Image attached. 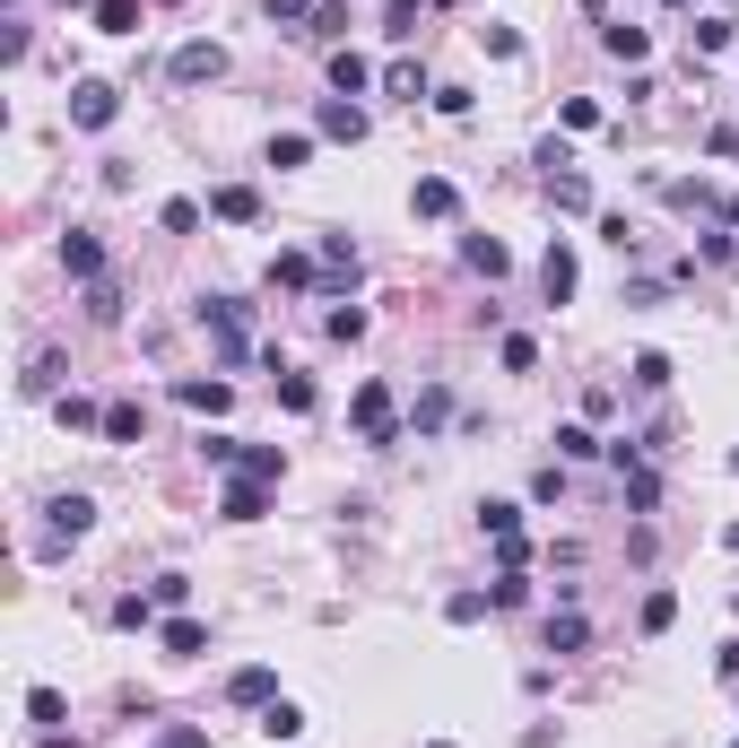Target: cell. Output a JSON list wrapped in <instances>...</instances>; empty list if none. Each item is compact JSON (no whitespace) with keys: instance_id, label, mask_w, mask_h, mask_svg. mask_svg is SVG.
<instances>
[{"instance_id":"6da1fadb","label":"cell","mask_w":739,"mask_h":748,"mask_svg":"<svg viewBox=\"0 0 739 748\" xmlns=\"http://www.w3.org/2000/svg\"><path fill=\"white\" fill-rule=\"evenodd\" d=\"M349 418H357V435H366V444H400V400H391V383H357Z\"/></svg>"},{"instance_id":"7a4b0ae2","label":"cell","mask_w":739,"mask_h":748,"mask_svg":"<svg viewBox=\"0 0 739 748\" xmlns=\"http://www.w3.org/2000/svg\"><path fill=\"white\" fill-rule=\"evenodd\" d=\"M201 331L218 340V358H245V349H252V305H236V296H209V305H201Z\"/></svg>"},{"instance_id":"3957f363","label":"cell","mask_w":739,"mask_h":748,"mask_svg":"<svg viewBox=\"0 0 739 748\" xmlns=\"http://www.w3.org/2000/svg\"><path fill=\"white\" fill-rule=\"evenodd\" d=\"M114 114H123V88H105V79H79L70 88V123L79 131H105Z\"/></svg>"},{"instance_id":"277c9868","label":"cell","mask_w":739,"mask_h":748,"mask_svg":"<svg viewBox=\"0 0 739 748\" xmlns=\"http://www.w3.org/2000/svg\"><path fill=\"white\" fill-rule=\"evenodd\" d=\"M44 513H53V531H44V548H61V540H79V531L96 522V505L79 497V488H70V497H53V505H44Z\"/></svg>"},{"instance_id":"5b68a950","label":"cell","mask_w":739,"mask_h":748,"mask_svg":"<svg viewBox=\"0 0 739 748\" xmlns=\"http://www.w3.org/2000/svg\"><path fill=\"white\" fill-rule=\"evenodd\" d=\"M61 270H70V279H105V245H96V227H70V236H61Z\"/></svg>"},{"instance_id":"8992f818","label":"cell","mask_w":739,"mask_h":748,"mask_svg":"<svg viewBox=\"0 0 739 748\" xmlns=\"http://www.w3.org/2000/svg\"><path fill=\"white\" fill-rule=\"evenodd\" d=\"M174 79H183V88H209V79H227V53H218V44H183V53H174Z\"/></svg>"},{"instance_id":"52a82bcc","label":"cell","mask_w":739,"mask_h":748,"mask_svg":"<svg viewBox=\"0 0 739 748\" xmlns=\"http://www.w3.org/2000/svg\"><path fill=\"white\" fill-rule=\"evenodd\" d=\"M314 131H322V139H366V105H349V97H322Z\"/></svg>"},{"instance_id":"ba28073f","label":"cell","mask_w":739,"mask_h":748,"mask_svg":"<svg viewBox=\"0 0 739 748\" xmlns=\"http://www.w3.org/2000/svg\"><path fill=\"white\" fill-rule=\"evenodd\" d=\"M174 400H183V409H201V418H218V409H227L236 392H227L218 374H183V383H174Z\"/></svg>"},{"instance_id":"9c48e42d","label":"cell","mask_w":739,"mask_h":748,"mask_svg":"<svg viewBox=\"0 0 739 748\" xmlns=\"http://www.w3.org/2000/svg\"><path fill=\"white\" fill-rule=\"evenodd\" d=\"M539 287H548V305H566V296H575V252H566V245L539 252Z\"/></svg>"},{"instance_id":"30bf717a","label":"cell","mask_w":739,"mask_h":748,"mask_svg":"<svg viewBox=\"0 0 739 748\" xmlns=\"http://www.w3.org/2000/svg\"><path fill=\"white\" fill-rule=\"evenodd\" d=\"M209 218H236V227H245V218H261V192H252V183H218V192H209Z\"/></svg>"},{"instance_id":"8fae6325","label":"cell","mask_w":739,"mask_h":748,"mask_svg":"<svg viewBox=\"0 0 739 748\" xmlns=\"http://www.w3.org/2000/svg\"><path fill=\"white\" fill-rule=\"evenodd\" d=\"M601 53H610V61H644V53H652V35H644V26H626V18H610V26H601Z\"/></svg>"},{"instance_id":"7c38bea8","label":"cell","mask_w":739,"mask_h":748,"mask_svg":"<svg viewBox=\"0 0 739 748\" xmlns=\"http://www.w3.org/2000/svg\"><path fill=\"white\" fill-rule=\"evenodd\" d=\"M592 644V619L583 610H548V653H583Z\"/></svg>"},{"instance_id":"4fadbf2b","label":"cell","mask_w":739,"mask_h":748,"mask_svg":"<svg viewBox=\"0 0 739 748\" xmlns=\"http://www.w3.org/2000/svg\"><path fill=\"white\" fill-rule=\"evenodd\" d=\"M409 209H418V218H453V209H462V192H453L444 174H427V183L409 192Z\"/></svg>"},{"instance_id":"5bb4252c","label":"cell","mask_w":739,"mask_h":748,"mask_svg":"<svg viewBox=\"0 0 739 748\" xmlns=\"http://www.w3.org/2000/svg\"><path fill=\"white\" fill-rule=\"evenodd\" d=\"M261 488H270V479H252V471H245V479H227V497H218V505H227V522H261Z\"/></svg>"},{"instance_id":"9a60e30c","label":"cell","mask_w":739,"mask_h":748,"mask_svg":"<svg viewBox=\"0 0 739 748\" xmlns=\"http://www.w3.org/2000/svg\"><path fill=\"white\" fill-rule=\"evenodd\" d=\"M331 88H340V97H357V88H374V61L340 44V53H331Z\"/></svg>"},{"instance_id":"2e32d148","label":"cell","mask_w":739,"mask_h":748,"mask_svg":"<svg viewBox=\"0 0 739 748\" xmlns=\"http://www.w3.org/2000/svg\"><path fill=\"white\" fill-rule=\"evenodd\" d=\"M157 644H166L174 661H192V653L209 644V626H201V619H166V626H157Z\"/></svg>"},{"instance_id":"e0dca14e","label":"cell","mask_w":739,"mask_h":748,"mask_svg":"<svg viewBox=\"0 0 739 748\" xmlns=\"http://www.w3.org/2000/svg\"><path fill=\"white\" fill-rule=\"evenodd\" d=\"M227 696H236V705H278V679L252 661V670H236V679H227Z\"/></svg>"},{"instance_id":"ac0fdd59","label":"cell","mask_w":739,"mask_h":748,"mask_svg":"<svg viewBox=\"0 0 739 748\" xmlns=\"http://www.w3.org/2000/svg\"><path fill=\"white\" fill-rule=\"evenodd\" d=\"M548 201H557L566 218H583V209H592V183H583V174H548Z\"/></svg>"},{"instance_id":"d6986e66","label":"cell","mask_w":739,"mask_h":748,"mask_svg":"<svg viewBox=\"0 0 739 748\" xmlns=\"http://www.w3.org/2000/svg\"><path fill=\"white\" fill-rule=\"evenodd\" d=\"M26 723H44V732H61V723H70V705H61V688H26Z\"/></svg>"},{"instance_id":"ffe728a7","label":"cell","mask_w":739,"mask_h":748,"mask_svg":"<svg viewBox=\"0 0 739 748\" xmlns=\"http://www.w3.org/2000/svg\"><path fill=\"white\" fill-rule=\"evenodd\" d=\"M88 18H96L105 35H139V0H96Z\"/></svg>"},{"instance_id":"44dd1931","label":"cell","mask_w":739,"mask_h":748,"mask_svg":"<svg viewBox=\"0 0 739 748\" xmlns=\"http://www.w3.org/2000/svg\"><path fill=\"white\" fill-rule=\"evenodd\" d=\"M139 427H148L139 400H114V409H105V444H139Z\"/></svg>"},{"instance_id":"7402d4cb","label":"cell","mask_w":739,"mask_h":748,"mask_svg":"<svg viewBox=\"0 0 739 748\" xmlns=\"http://www.w3.org/2000/svg\"><path fill=\"white\" fill-rule=\"evenodd\" d=\"M462 261H470V270H488V279H504V270H513V261H504V245H496V236H470V245H462Z\"/></svg>"},{"instance_id":"603a6c76","label":"cell","mask_w":739,"mask_h":748,"mask_svg":"<svg viewBox=\"0 0 739 748\" xmlns=\"http://www.w3.org/2000/svg\"><path fill=\"white\" fill-rule=\"evenodd\" d=\"M88 314H96V322H123V287H114V279H88Z\"/></svg>"},{"instance_id":"cb8c5ba5","label":"cell","mask_w":739,"mask_h":748,"mask_svg":"<svg viewBox=\"0 0 739 748\" xmlns=\"http://www.w3.org/2000/svg\"><path fill=\"white\" fill-rule=\"evenodd\" d=\"M557 453H566V462H592V453H610V444H601L592 427H557Z\"/></svg>"},{"instance_id":"d4e9b609","label":"cell","mask_w":739,"mask_h":748,"mask_svg":"<svg viewBox=\"0 0 739 748\" xmlns=\"http://www.w3.org/2000/svg\"><path fill=\"white\" fill-rule=\"evenodd\" d=\"M261 732H270V740H296V732H305V714L278 696V705H261Z\"/></svg>"},{"instance_id":"484cf974","label":"cell","mask_w":739,"mask_h":748,"mask_svg":"<svg viewBox=\"0 0 739 748\" xmlns=\"http://www.w3.org/2000/svg\"><path fill=\"white\" fill-rule=\"evenodd\" d=\"M278 400H287V409H296V418H305V409H314V400H322V392H314V374H287V366H278Z\"/></svg>"},{"instance_id":"4316f807","label":"cell","mask_w":739,"mask_h":748,"mask_svg":"<svg viewBox=\"0 0 739 748\" xmlns=\"http://www.w3.org/2000/svg\"><path fill=\"white\" fill-rule=\"evenodd\" d=\"M322 270H331V279H349V287H357V245H349V236H331V245H322Z\"/></svg>"},{"instance_id":"83f0119b","label":"cell","mask_w":739,"mask_h":748,"mask_svg":"<svg viewBox=\"0 0 739 748\" xmlns=\"http://www.w3.org/2000/svg\"><path fill=\"white\" fill-rule=\"evenodd\" d=\"M626 505H635V513H652V505H661V479H652V471H644V462H635V471H626Z\"/></svg>"},{"instance_id":"f1b7e54d","label":"cell","mask_w":739,"mask_h":748,"mask_svg":"<svg viewBox=\"0 0 739 748\" xmlns=\"http://www.w3.org/2000/svg\"><path fill=\"white\" fill-rule=\"evenodd\" d=\"M488 610H496L488 592H453V601H444V619H453V626H479Z\"/></svg>"},{"instance_id":"f546056e","label":"cell","mask_w":739,"mask_h":748,"mask_svg":"<svg viewBox=\"0 0 739 748\" xmlns=\"http://www.w3.org/2000/svg\"><path fill=\"white\" fill-rule=\"evenodd\" d=\"M305 157H314L305 131H278V139H270V166H305Z\"/></svg>"},{"instance_id":"4dcf8cb0","label":"cell","mask_w":739,"mask_h":748,"mask_svg":"<svg viewBox=\"0 0 739 748\" xmlns=\"http://www.w3.org/2000/svg\"><path fill=\"white\" fill-rule=\"evenodd\" d=\"M157 227H166V236H192V227H201V201H166Z\"/></svg>"},{"instance_id":"1f68e13d","label":"cell","mask_w":739,"mask_h":748,"mask_svg":"<svg viewBox=\"0 0 739 748\" xmlns=\"http://www.w3.org/2000/svg\"><path fill=\"white\" fill-rule=\"evenodd\" d=\"M270 279H278V287H314V261H305V252H278Z\"/></svg>"},{"instance_id":"d6a6232c","label":"cell","mask_w":739,"mask_h":748,"mask_svg":"<svg viewBox=\"0 0 739 748\" xmlns=\"http://www.w3.org/2000/svg\"><path fill=\"white\" fill-rule=\"evenodd\" d=\"M453 418V392H418V435H435Z\"/></svg>"},{"instance_id":"836d02e7","label":"cell","mask_w":739,"mask_h":748,"mask_svg":"<svg viewBox=\"0 0 739 748\" xmlns=\"http://www.w3.org/2000/svg\"><path fill=\"white\" fill-rule=\"evenodd\" d=\"M670 619H679V592H644V635H661Z\"/></svg>"},{"instance_id":"e575fe53","label":"cell","mask_w":739,"mask_h":748,"mask_svg":"<svg viewBox=\"0 0 739 748\" xmlns=\"http://www.w3.org/2000/svg\"><path fill=\"white\" fill-rule=\"evenodd\" d=\"M479 522H488L496 540H504V531H522V505H504V497H488V505H479Z\"/></svg>"},{"instance_id":"d590c367","label":"cell","mask_w":739,"mask_h":748,"mask_svg":"<svg viewBox=\"0 0 739 748\" xmlns=\"http://www.w3.org/2000/svg\"><path fill=\"white\" fill-rule=\"evenodd\" d=\"M61 427H105V409H96V400H79V392H61Z\"/></svg>"},{"instance_id":"8d00e7d4","label":"cell","mask_w":739,"mask_h":748,"mask_svg":"<svg viewBox=\"0 0 739 748\" xmlns=\"http://www.w3.org/2000/svg\"><path fill=\"white\" fill-rule=\"evenodd\" d=\"M731 35H739L731 18H696V53H723V44H731Z\"/></svg>"},{"instance_id":"74e56055","label":"cell","mask_w":739,"mask_h":748,"mask_svg":"<svg viewBox=\"0 0 739 748\" xmlns=\"http://www.w3.org/2000/svg\"><path fill=\"white\" fill-rule=\"evenodd\" d=\"M488 601H496V610H522V601H531V583H522V575H496Z\"/></svg>"},{"instance_id":"f35d334b","label":"cell","mask_w":739,"mask_h":748,"mask_svg":"<svg viewBox=\"0 0 739 748\" xmlns=\"http://www.w3.org/2000/svg\"><path fill=\"white\" fill-rule=\"evenodd\" d=\"M236 471H252V479H278V471H287V462H278V453H270V444H245V462H236Z\"/></svg>"},{"instance_id":"ab89813d","label":"cell","mask_w":739,"mask_h":748,"mask_svg":"<svg viewBox=\"0 0 739 748\" xmlns=\"http://www.w3.org/2000/svg\"><path fill=\"white\" fill-rule=\"evenodd\" d=\"M635 383H644V392H661V383H670V358H661V349H644V358H635Z\"/></svg>"},{"instance_id":"60d3db41","label":"cell","mask_w":739,"mask_h":748,"mask_svg":"<svg viewBox=\"0 0 739 748\" xmlns=\"http://www.w3.org/2000/svg\"><path fill=\"white\" fill-rule=\"evenodd\" d=\"M157 619V601H139V592H123V601H114V626H148Z\"/></svg>"},{"instance_id":"b9f144b4","label":"cell","mask_w":739,"mask_h":748,"mask_svg":"<svg viewBox=\"0 0 739 748\" xmlns=\"http://www.w3.org/2000/svg\"><path fill=\"white\" fill-rule=\"evenodd\" d=\"M305 35H322V44H340V35H349V9H314V26H305Z\"/></svg>"},{"instance_id":"7bdbcfd3","label":"cell","mask_w":739,"mask_h":748,"mask_svg":"<svg viewBox=\"0 0 739 748\" xmlns=\"http://www.w3.org/2000/svg\"><path fill=\"white\" fill-rule=\"evenodd\" d=\"M383 97H409V105H418V70H409V61H391V70H383Z\"/></svg>"},{"instance_id":"ee69618b","label":"cell","mask_w":739,"mask_h":748,"mask_svg":"<svg viewBox=\"0 0 739 748\" xmlns=\"http://www.w3.org/2000/svg\"><path fill=\"white\" fill-rule=\"evenodd\" d=\"M148 601H157V610H183V601H192V583H183V575H157V592H148Z\"/></svg>"},{"instance_id":"f6af8a7d","label":"cell","mask_w":739,"mask_h":748,"mask_svg":"<svg viewBox=\"0 0 739 748\" xmlns=\"http://www.w3.org/2000/svg\"><path fill=\"white\" fill-rule=\"evenodd\" d=\"M504 366H513V374H531V366H539V349H531L522 331H504Z\"/></svg>"},{"instance_id":"bcb514c9","label":"cell","mask_w":739,"mask_h":748,"mask_svg":"<svg viewBox=\"0 0 739 748\" xmlns=\"http://www.w3.org/2000/svg\"><path fill=\"white\" fill-rule=\"evenodd\" d=\"M566 497V471H557V462H548V471H539V479H531V505H557Z\"/></svg>"},{"instance_id":"7dc6e473","label":"cell","mask_w":739,"mask_h":748,"mask_svg":"<svg viewBox=\"0 0 739 748\" xmlns=\"http://www.w3.org/2000/svg\"><path fill=\"white\" fill-rule=\"evenodd\" d=\"M53 374H61V358H53V349H35V366H26V392H53Z\"/></svg>"},{"instance_id":"c3c4849f","label":"cell","mask_w":739,"mask_h":748,"mask_svg":"<svg viewBox=\"0 0 739 748\" xmlns=\"http://www.w3.org/2000/svg\"><path fill=\"white\" fill-rule=\"evenodd\" d=\"M157 748H209V732H201V723H174V732H166Z\"/></svg>"},{"instance_id":"681fc988","label":"cell","mask_w":739,"mask_h":748,"mask_svg":"<svg viewBox=\"0 0 739 748\" xmlns=\"http://www.w3.org/2000/svg\"><path fill=\"white\" fill-rule=\"evenodd\" d=\"M270 18H278V26H296V18H314V0H270Z\"/></svg>"},{"instance_id":"f907efd6","label":"cell","mask_w":739,"mask_h":748,"mask_svg":"<svg viewBox=\"0 0 739 748\" xmlns=\"http://www.w3.org/2000/svg\"><path fill=\"white\" fill-rule=\"evenodd\" d=\"M409 18H418V0H391V26L383 35H409Z\"/></svg>"},{"instance_id":"816d5d0a","label":"cell","mask_w":739,"mask_h":748,"mask_svg":"<svg viewBox=\"0 0 739 748\" xmlns=\"http://www.w3.org/2000/svg\"><path fill=\"white\" fill-rule=\"evenodd\" d=\"M714 670H723V679H739V635L723 644V661H714Z\"/></svg>"},{"instance_id":"f5cc1de1","label":"cell","mask_w":739,"mask_h":748,"mask_svg":"<svg viewBox=\"0 0 739 748\" xmlns=\"http://www.w3.org/2000/svg\"><path fill=\"white\" fill-rule=\"evenodd\" d=\"M44 748H70V740H61V732H53V740H44Z\"/></svg>"},{"instance_id":"db71d44e","label":"cell","mask_w":739,"mask_h":748,"mask_svg":"<svg viewBox=\"0 0 739 748\" xmlns=\"http://www.w3.org/2000/svg\"><path fill=\"white\" fill-rule=\"evenodd\" d=\"M70 9H96V0H70Z\"/></svg>"},{"instance_id":"11a10c76","label":"cell","mask_w":739,"mask_h":748,"mask_svg":"<svg viewBox=\"0 0 739 748\" xmlns=\"http://www.w3.org/2000/svg\"><path fill=\"white\" fill-rule=\"evenodd\" d=\"M670 9H687V0H670Z\"/></svg>"},{"instance_id":"9f6ffc18","label":"cell","mask_w":739,"mask_h":748,"mask_svg":"<svg viewBox=\"0 0 739 748\" xmlns=\"http://www.w3.org/2000/svg\"><path fill=\"white\" fill-rule=\"evenodd\" d=\"M435 748H453V740H435Z\"/></svg>"},{"instance_id":"6f0895ef","label":"cell","mask_w":739,"mask_h":748,"mask_svg":"<svg viewBox=\"0 0 739 748\" xmlns=\"http://www.w3.org/2000/svg\"><path fill=\"white\" fill-rule=\"evenodd\" d=\"M731 471H739V453H731Z\"/></svg>"},{"instance_id":"680465c9","label":"cell","mask_w":739,"mask_h":748,"mask_svg":"<svg viewBox=\"0 0 739 748\" xmlns=\"http://www.w3.org/2000/svg\"><path fill=\"white\" fill-rule=\"evenodd\" d=\"M731 748H739V740H731Z\"/></svg>"}]
</instances>
